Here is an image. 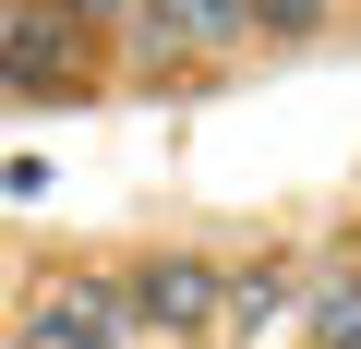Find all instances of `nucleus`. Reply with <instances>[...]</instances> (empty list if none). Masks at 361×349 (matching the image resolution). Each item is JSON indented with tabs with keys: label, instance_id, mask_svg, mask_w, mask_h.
<instances>
[{
	"label": "nucleus",
	"instance_id": "nucleus-5",
	"mask_svg": "<svg viewBox=\"0 0 361 349\" xmlns=\"http://www.w3.org/2000/svg\"><path fill=\"white\" fill-rule=\"evenodd\" d=\"M313 349H361V277H337L313 301Z\"/></svg>",
	"mask_w": 361,
	"mask_h": 349
},
{
	"label": "nucleus",
	"instance_id": "nucleus-6",
	"mask_svg": "<svg viewBox=\"0 0 361 349\" xmlns=\"http://www.w3.org/2000/svg\"><path fill=\"white\" fill-rule=\"evenodd\" d=\"M253 25H265V37H313V25H325V0H253Z\"/></svg>",
	"mask_w": 361,
	"mask_h": 349
},
{
	"label": "nucleus",
	"instance_id": "nucleus-7",
	"mask_svg": "<svg viewBox=\"0 0 361 349\" xmlns=\"http://www.w3.org/2000/svg\"><path fill=\"white\" fill-rule=\"evenodd\" d=\"M73 13H85V25H109V13H133V0H73Z\"/></svg>",
	"mask_w": 361,
	"mask_h": 349
},
{
	"label": "nucleus",
	"instance_id": "nucleus-2",
	"mask_svg": "<svg viewBox=\"0 0 361 349\" xmlns=\"http://www.w3.org/2000/svg\"><path fill=\"white\" fill-rule=\"evenodd\" d=\"M121 301H133V325H157V337H205V325H217V301H229V277H217L205 253H157Z\"/></svg>",
	"mask_w": 361,
	"mask_h": 349
},
{
	"label": "nucleus",
	"instance_id": "nucleus-1",
	"mask_svg": "<svg viewBox=\"0 0 361 349\" xmlns=\"http://www.w3.org/2000/svg\"><path fill=\"white\" fill-rule=\"evenodd\" d=\"M0 85L73 109L97 85V25L73 13V0H13V13H0Z\"/></svg>",
	"mask_w": 361,
	"mask_h": 349
},
{
	"label": "nucleus",
	"instance_id": "nucleus-3",
	"mask_svg": "<svg viewBox=\"0 0 361 349\" xmlns=\"http://www.w3.org/2000/svg\"><path fill=\"white\" fill-rule=\"evenodd\" d=\"M145 13V61L169 73V61H229L241 37H253V0H133Z\"/></svg>",
	"mask_w": 361,
	"mask_h": 349
},
{
	"label": "nucleus",
	"instance_id": "nucleus-4",
	"mask_svg": "<svg viewBox=\"0 0 361 349\" xmlns=\"http://www.w3.org/2000/svg\"><path fill=\"white\" fill-rule=\"evenodd\" d=\"M121 325H133V301H121V289H97V277H73V289H49V301H37L25 349H121Z\"/></svg>",
	"mask_w": 361,
	"mask_h": 349
}]
</instances>
